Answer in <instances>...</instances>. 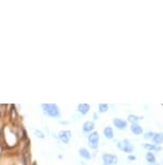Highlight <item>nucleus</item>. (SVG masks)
Returning a JSON list of instances; mask_svg holds the SVG:
<instances>
[{
	"mask_svg": "<svg viewBox=\"0 0 163 165\" xmlns=\"http://www.w3.org/2000/svg\"><path fill=\"white\" fill-rule=\"evenodd\" d=\"M103 134H104V136L106 137L107 139L114 138V131L111 126H106V127L104 128V131H103Z\"/></svg>",
	"mask_w": 163,
	"mask_h": 165,
	"instance_id": "nucleus-11",
	"label": "nucleus"
},
{
	"mask_svg": "<svg viewBox=\"0 0 163 165\" xmlns=\"http://www.w3.org/2000/svg\"><path fill=\"white\" fill-rule=\"evenodd\" d=\"M88 143H89L90 148L92 149H96L98 147L99 143V134L97 132H93L88 136Z\"/></svg>",
	"mask_w": 163,
	"mask_h": 165,
	"instance_id": "nucleus-4",
	"label": "nucleus"
},
{
	"mask_svg": "<svg viewBox=\"0 0 163 165\" xmlns=\"http://www.w3.org/2000/svg\"><path fill=\"white\" fill-rule=\"evenodd\" d=\"M130 130L134 135H141L142 133H143V127H142V126L139 125V124H137V123L131 124Z\"/></svg>",
	"mask_w": 163,
	"mask_h": 165,
	"instance_id": "nucleus-9",
	"label": "nucleus"
},
{
	"mask_svg": "<svg viewBox=\"0 0 163 165\" xmlns=\"http://www.w3.org/2000/svg\"><path fill=\"white\" fill-rule=\"evenodd\" d=\"M113 123L115 125V127L119 131H122V130H126L127 126H128V122L123 119H120V118H115L113 120Z\"/></svg>",
	"mask_w": 163,
	"mask_h": 165,
	"instance_id": "nucleus-5",
	"label": "nucleus"
},
{
	"mask_svg": "<svg viewBox=\"0 0 163 165\" xmlns=\"http://www.w3.org/2000/svg\"><path fill=\"white\" fill-rule=\"evenodd\" d=\"M42 108L44 110L45 115H49L51 118H59L60 117V110L58 106L55 104H43Z\"/></svg>",
	"mask_w": 163,
	"mask_h": 165,
	"instance_id": "nucleus-1",
	"label": "nucleus"
},
{
	"mask_svg": "<svg viewBox=\"0 0 163 165\" xmlns=\"http://www.w3.org/2000/svg\"><path fill=\"white\" fill-rule=\"evenodd\" d=\"M152 141L154 145L159 146L163 143V133H154V137H152Z\"/></svg>",
	"mask_w": 163,
	"mask_h": 165,
	"instance_id": "nucleus-8",
	"label": "nucleus"
},
{
	"mask_svg": "<svg viewBox=\"0 0 163 165\" xmlns=\"http://www.w3.org/2000/svg\"><path fill=\"white\" fill-rule=\"evenodd\" d=\"M144 148L147 149L148 151H156V152H159L162 150V147L161 146H157V145H154V143H144Z\"/></svg>",
	"mask_w": 163,
	"mask_h": 165,
	"instance_id": "nucleus-7",
	"label": "nucleus"
},
{
	"mask_svg": "<svg viewBox=\"0 0 163 165\" xmlns=\"http://www.w3.org/2000/svg\"><path fill=\"white\" fill-rule=\"evenodd\" d=\"M146 161H147L148 164H151V165H154L157 164V160H156V156H154V154L152 153V152L148 151L147 153H146V156H145Z\"/></svg>",
	"mask_w": 163,
	"mask_h": 165,
	"instance_id": "nucleus-10",
	"label": "nucleus"
},
{
	"mask_svg": "<svg viewBox=\"0 0 163 165\" xmlns=\"http://www.w3.org/2000/svg\"><path fill=\"white\" fill-rule=\"evenodd\" d=\"M117 147L119 148L121 151L126 152V153H131V152L134 150L133 145H131V143L128 140V139H124L123 141H119L118 145H117Z\"/></svg>",
	"mask_w": 163,
	"mask_h": 165,
	"instance_id": "nucleus-2",
	"label": "nucleus"
},
{
	"mask_svg": "<svg viewBox=\"0 0 163 165\" xmlns=\"http://www.w3.org/2000/svg\"><path fill=\"white\" fill-rule=\"evenodd\" d=\"M143 119V117H138V115H130L128 117V121L130 122V123H137V122L139 121V120Z\"/></svg>",
	"mask_w": 163,
	"mask_h": 165,
	"instance_id": "nucleus-15",
	"label": "nucleus"
},
{
	"mask_svg": "<svg viewBox=\"0 0 163 165\" xmlns=\"http://www.w3.org/2000/svg\"><path fill=\"white\" fill-rule=\"evenodd\" d=\"M93 130H94V123H93V122L87 121L85 124H84V126H83L84 132L88 133V132H91V131H93Z\"/></svg>",
	"mask_w": 163,
	"mask_h": 165,
	"instance_id": "nucleus-13",
	"label": "nucleus"
},
{
	"mask_svg": "<svg viewBox=\"0 0 163 165\" xmlns=\"http://www.w3.org/2000/svg\"><path fill=\"white\" fill-rule=\"evenodd\" d=\"M154 132H147L144 134V138L145 139H152V137H154Z\"/></svg>",
	"mask_w": 163,
	"mask_h": 165,
	"instance_id": "nucleus-17",
	"label": "nucleus"
},
{
	"mask_svg": "<svg viewBox=\"0 0 163 165\" xmlns=\"http://www.w3.org/2000/svg\"><path fill=\"white\" fill-rule=\"evenodd\" d=\"M78 153H79V155L85 159V160H90V159H91L90 152L88 151L87 149H85V148H81V149L78 150Z\"/></svg>",
	"mask_w": 163,
	"mask_h": 165,
	"instance_id": "nucleus-12",
	"label": "nucleus"
},
{
	"mask_svg": "<svg viewBox=\"0 0 163 165\" xmlns=\"http://www.w3.org/2000/svg\"><path fill=\"white\" fill-rule=\"evenodd\" d=\"M103 160V164L104 165H114L117 164L118 162V158L115 155V154H109V153H104L102 156Z\"/></svg>",
	"mask_w": 163,
	"mask_h": 165,
	"instance_id": "nucleus-3",
	"label": "nucleus"
},
{
	"mask_svg": "<svg viewBox=\"0 0 163 165\" xmlns=\"http://www.w3.org/2000/svg\"><path fill=\"white\" fill-rule=\"evenodd\" d=\"M135 159H136V158H135V155H132V154H130V155L128 156V160L129 161H134Z\"/></svg>",
	"mask_w": 163,
	"mask_h": 165,
	"instance_id": "nucleus-18",
	"label": "nucleus"
},
{
	"mask_svg": "<svg viewBox=\"0 0 163 165\" xmlns=\"http://www.w3.org/2000/svg\"><path fill=\"white\" fill-rule=\"evenodd\" d=\"M90 106L88 104H81L78 105V112L82 113V115H86V113L89 111Z\"/></svg>",
	"mask_w": 163,
	"mask_h": 165,
	"instance_id": "nucleus-14",
	"label": "nucleus"
},
{
	"mask_svg": "<svg viewBox=\"0 0 163 165\" xmlns=\"http://www.w3.org/2000/svg\"><path fill=\"white\" fill-rule=\"evenodd\" d=\"M36 135H39V137H41V138H43V137H44V136H43V134H42V133H41V132H36Z\"/></svg>",
	"mask_w": 163,
	"mask_h": 165,
	"instance_id": "nucleus-19",
	"label": "nucleus"
},
{
	"mask_svg": "<svg viewBox=\"0 0 163 165\" xmlns=\"http://www.w3.org/2000/svg\"><path fill=\"white\" fill-rule=\"evenodd\" d=\"M107 110H108V105L107 104L99 105V111H100V112H106Z\"/></svg>",
	"mask_w": 163,
	"mask_h": 165,
	"instance_id": "nucleus-16",
	"label": "nucleus"
},
{
	"mask_svg": "<svg viewBox=\"0 0 163 165\" xmlns=\"http://www.w3.org/2000/svg\"><path fill=\"white\" fill-rule=\"evenodd\" d=\"M154 165H159V164H154Z\"/></svg>",
	"mask_w": 163,
	"mask_h": 165,
	"instance_id": "nucleus-20",
	"label": "nucleus"
},
{
	"mask_svg": "<svg viewBox=\"0 0 163 165\" xmlns=\"http://www.w3.org/2000/svg\"><path fill=\"white\" fill-rule=\"evenodd\" d=\"M58 137H59V139L63 143H68L72 136H71L70 131H61V132L59 133V135H58Z\"/></svg>",
	"mask_w": 163,
	"mask_h": 165,
	"instance_id": "nucleus-6",
	"label": "nucleus"
}]
</instances>
